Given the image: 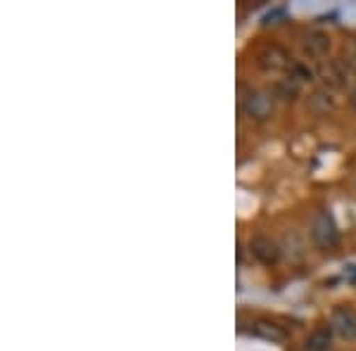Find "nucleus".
<instances>
[{
    "label": "nucleus",
    "mask_w": 356,
    "mask_h": 351,
    "mask_svg": "<svg viewBox=\"0 0 356 351\" xmlns=\"http://www.w3.org/2000/svg\"><path fill=\"white\" fill-rule=\"evenodd\" d=\"M330 50V36L323 31H309L304 36V53L309 57H323Z\"/></svg>",
    "instance_id": "obj_7"
},
{
    "label": "nucleus",
    "mask_w": 356,
    "mask_h": 351,
    "mask_svg": "<svg viewBox=\"0 0 356 351\" xmlns=\"http://www.w3.org/2000/svg\"><path fill=\"white\" fill-rule=\"evenodd\" d=\"M307 107L316 117H325V114H330L332 109H335V102H332V95L328 90H314V93L307 97Z\"/></svg>",
    "instance_id": "obj_9"
},
{
    "label": "nucleus",
    "mask_w": 356,
    "mask_h": 351,
    "mask_svg": "<svg viewBox=\"0 0 356 351\" xmlns=\"http://www.w3.org/2000/svg\"><path fill=\"white\" fill-rule=\"evenodd\" d=\"M332 344V327L330 325H318L312 335L307 337V351H330Z\"/></svg>",
    "instance_id": "obj_10"
},
{
    "label": "nucleus",
    "mask_w": 356,
    "mask_h": 351,
    "mask_svg": "<svg viewBox=\"0 0 356 351\" xmlns=\"http://www.w3.org/2000/svg\"><path fill=\"white\" fill-rule=\"evenodd\" d=\"M243 109L247 117L264 122L273 112V97L268 93H261V90H247V95L243 97Z\"/></svg>",
    "instance_id": "obj_2"
},
{
    "label": "nucleus",
    "mask_w": 356,
    "mask_h": 351,
    "mask_svg": "<svg viewBox=\"0 0 356 351\" xmlns=\"http://www.w3.org/2000/svg\"><path fill=\"white\" fill-rule=\"evenodd\" d=\"M250 252H252V256H254L257 261L264 263V266H273V263H278V259H280L278 243L271 240V238H264V235H257V238L252 240Z\"/></svg>",
    "instance_id": "obj_4"
},
{
    "label": "nucleus",
    "mask_w": 356,
    "mask_h": 351,
    "mask_svg": "<svg viewBox=\"0 0 356 351\" xmlns=\"http://www.w3.org/2000/svg\"><path fill=\"white\" fill-rule=\"evenodd\" d=\"M349 105L356 109V88H352V93H349Z\"/></svg>",
    "instance_id": "obj_12"
},
{
    "label": "nucleus",
    "mask_w": 356,
    "mask_h": 351,
    "mask_svg": "<svg viewBox=\"0 0 356 351\" xmlns=\"http://www.w3.org/2000/svg\"><path fill=\"white\" fill-rule=\"evenodd\" d=\"M312 240L316 247L321 250H332L340 240V233H337V226L332 221V216L328 211H318L314 216V223H312Z\"/></svg>",
    "instance_id": "obj_1"
},
{
    "label": "nucleus",
    "mask_w": 356,
    "mask_h": 351,
    "mask_svg": "<svg viewBox=\"0 0 356 351\" xmlns=\"http://www.w3.org/2000/svg\"><path fill=\"white\" fill-rule=\"evenodd\" d=\"M330 327L342 339L354 342L356 339V311L349 307H337L330 316Z\"/></svg>",
    "instance_id": "obj_3"
},
{
    "label": "nucleus",
    "mask_w": 356,
    "mask_h": 351,
    "mask_svg": "<svg viewBox=\"0 0 356 351\" xmlns=\"http://www.w3.org/2000/svg\"><path fill=\"white\" fill-rule=\"evenodd\" d=\"M273 93H275V97H280V100H292V97L300 93V79L290 76V79H285V81H278L273 88Z\"/></svg>",
    "instance_id": "obj_11"
},
{
    "label": "nucleus",
    "mask_w": 356,
    "mask_h": 351,
    "mask_svg": "<svg viewBox=\"0 0 356 351\" xmlns=\"http://www.w3.org/2000/svg\"><path fill=\"white\" fill-rule=\"evenodd\" d=\"M259 65L266 72H283V69L290 67V55L283 48H278V45H271V48H266L259 55Z\"/></svg>",
    "instance_id": "obj_6"
},
{
    "label": "nucleus",
    "mask_w": 356,
    "mask_h": 351,
    "mask_svg": "<svg viewBox=\"0 0 356 351\" xmlns=\"http://www.w3.org/2000/svg\"><path fill=\"white\" fill-rule=\"evenodd\" d=\"M318 74H321V81L328 85V88H342V85L347 83L349 67H344V62L340 60H332V62L321 65Z\"/></svg>",
    "instance_id": "obj_5"
},
{
    "label": "nucleus",
    "mask_w": 356,
    "mask_h": 351,
    "mask_svg": "<svg viewBox=\"0 0 356 351\" xmlns=\"http://www.w3.org/2000/svg\"><path fill=\"white\" fill-rule=\"evenodd\" d=\"M252 335H257L259 339H266V342H271V344H283L285 339H288V332H285L283 327L275 325V323H268V320H259V323H254V327H252Z\"/></svg>",
    "instance_id": "obj_8"
}]
</instances>
